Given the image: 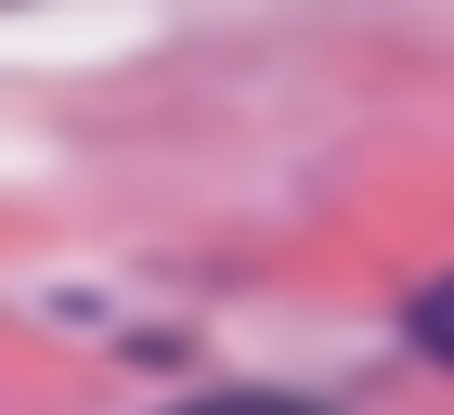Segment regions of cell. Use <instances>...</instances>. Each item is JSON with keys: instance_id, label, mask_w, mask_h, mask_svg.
<instances>
[{"instance_id": "obj_1", "label": "cell", "mask_w": 454, "mask_h": 415, "mask_svg": "<svg viewBox=\"0 0 454 415\" xmlns=\"http://www.w3.org/2000/svg\"><path fill=\"white\" fill-rule=\"evenodd\" d=\"M403 338H416L428 364H454V273H442V286H416V299H403Z\"/></svg>"}, {"instance_id": "obj_2", "label": "cell", "mask_w": 454, "mask_h": 415, "mask_svg": "<svg viewBox=\"0 0 454 415\" xmlns=\"http://www.w3.org/2000/svg\"><path fill=\"white\" fill-rule=\"evenodd\" d=\"M169 415H325V403H299V389H195Z\"/></svg>"}]
</instances>
